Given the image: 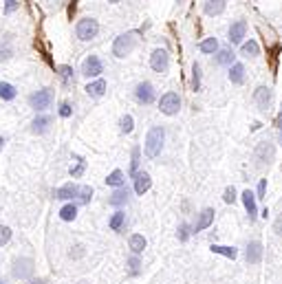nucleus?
<instances>
[{
  "mask_svg": "<svg viewBox=\"0 0 282 284\" xmlns=\"http://www.w3.org/2000/svg\"><path fill=\"white\" fill-rule=\"evenodd\" d=\"M165 143V128L163 126H152L146 135V143H143V152H146L148 159H157L163 150Z\"/></svg>",
  "mask_w": 282,
  "mask_h": 284,
  "instance_id": "1",
  "label": "nucleus"
},
{
  "mask_svg": "<svg viewBox=\"0 0 282 284\" xmlns=\"http://www.w3.org/2000/svg\"><path fill=\"white\" fill-rule=\"evenodd\" d=\"M275 159V143H273V139H260V141L256 143V148H254V163H256V167H269L273 163Z\"/></svg>",
  "mask_w": 282,
  "mask_h": 284,
  "instance_id": "2",
  "label": "nucleus"
},
{
  "mask_svg": "<svg viewBox=\"0 0 282 284\" xmlns=\"http://www.w3.org/2000/svg\"><path fill=\"white\" fill-rule=\"evenodd\" d=\"M137 42H139V38H137V33H135V31H128V33L117 35L115 42H112V55H115L117 60L128 58L130 53L135 51Z\"/></svg>",
  "mask_w": 282,
  "mask_h": 284,
  "instance_id": "3",
  "label": "nucleus"
},
{
  "mask_svg": "<svg viewBox=\"0 0 282 284\" xmlns=\"http://www.w3.org/2000/svg\"><path fill=\"white\" fill-rule=\"evenodd\" d=\"M251 99H254V104H256V108L260 112L271 110V106H273V88L271 86H265V84H260V86L254 90Z\"/></svg>",
  "mask_w": 282,
  "mask_h": 284,
  "instance_id": "4",
  "label": "nucleus"
},
{
  "mask_svg": "<svg viewBox=\"0 0 282 284\" xmlns=\"http://www.w3.org/2000/svg\"><path fill=\"white\" fill-rule=\"evenodd\" d=\"M159 110L163 115H167V117H175V115L181 110V97H179V93H175V90H167V93L161 95Z\"/></svg>",
  "mask_w": 282,
  "mask_h": 284,
  "instance_id": "5",
  "label": "nucleus"
},
{
  "mask_svg": "<svg viewBox=\"0 0 282 284\" xmlns=\"http://www.w3.org/2000/svg\"><path fill=\"white\" fill-rule=\"evenodd\" d=\"M75 33H77V38H80L82 42H88V40L97 38L99 22L95 20V18H82V20L77 22V27H75Z\"/></svg>",
  "mask_w": 282,
  "mask_h": 284,
  "instance_id": "6",
  "label": "nucleus"
},
{
  "mask_svg": "<svg viewBox=\"0 0 282 284\" xmlns=\"http://www.w3.org/2000/svg\"><path fill=\"white\" fill-rule=\"evenodd\" d=\"M245 38H247V20H234L230 29H227V40H230L232 46H241Z\"/></svg>",
  "mask_w": 282,
  "mask_h": 284,
  "instance_id": "7",
  "label": "nucleus"
},
{
  "mask_svg": "<svg viewBox=\"0 0 282 284\" xmlns=\"http://www.w3.org/2000/svg\"><path fill=\"white\" fill-rule=\"evenodd\" d=\"M150 69L159 75L167 73V69H170V55H167L165 49H154L152 51V55H150Z\"/></svg>",
  "mask_w": 282,
  "mask_h": 284,
  "instance_id": "8",
  "label": "nucleus"
},
{
  "mask_svg": "<svg viewBox=\"0 0 282 284\" xmlns=\"http://www.w3.org/2000/svg\"><path fill=\"white\" fill-rule=\"evenodd\" d=\"M135 99L143 106H150L154 99H157V93H154V86L150 82H139L135 88Z\"/></svg>",
  "mask_w": 282,
  "mask_h": 284,
  "instance_id": "9",
  "label": "nucleus"
},
{
  "mask_svg": "<svg viewBox=\"0 0 282 284\" xmlns=\"http://www.w3.org/2000/svg\"><path fill=\"white\" fill-rule=\"evenodd\" d=\"M53 101V90L51 88H42L38 90V93H33L31 97H29V104H31V108H35V110H44V108H49Z\"/></svg>",
  "mask_w": 282,
  "mask_h": 284,
  "instance_id": "10",
  "label": "nucleus"
},
{
  "mask_svg": "<svg viewBox=\"0 0 282 284\" xmlns=\"http://www.w3.org/2000/svg\"><path fill=\"white\" fill-rule=\"evenodd\" d=\"M104 73V64L97 55H88L86 60L82 62V75L84 77H99Z\"/></svg>",
  "mask_w": 282,
  "mask_h": 284,
  "instance_id": "11",
  "label": "nucleus"
},
{
  "mask_svg": "<svg viewBox=\"0 0 282 284\" xmlns=\"http://www.w3.org/2000/svg\"><path fill=\"white\" fill-rule=\"evenodd\" d=\"M262 243L260 240H251L247 245V249H245V260H247V264H260L262 262Z\"/></svg>",
  "mask_w": 282,
  "mask_h": 284,
  "instance_id": "12",
  "label": "nucleus"
},
{
  "mask_svg": "<svg viewBox=\"0 0 282 284\" xmlns=\"http://www.w3.org/2000/svg\"><path fill=\"white\" fill-rule=\"evenodd\" d=\"M227 77H230V82L234 84V86H243L245 80H247V69H245V64L236 62L234 66H230V73H227Z\"/></svg>",
  "mask_w": 282,
  "mask_h": 284,
  "instance_id": "13",
  "label": "nucleus"
},
{
  "mask_svg": "<svg viewBox=\"0 0 282 284\" xmlns=\"http://www.w3.org/2000/svg\"><path fill=\"white\" fill-rule=\"evenodd\" d=\"M243 205H245V209H247V216H249V222H254L258 218V207H256V194L251 190H245L243 192Z\"/></svg>",
  "mask_w": 282,
  "mask_h": 284,
  "instance_id": "14",
  "label": "nucleus"
},
{
  "mask_svg": "<svg viewBox=\"0 0 282 284\" xmlns=\"http://www.w3.org/2000/svg\"><path fill=\"white\" fill-rule=\"evenodd\" d=\"M51 126H53L51 115H38L31 124V132H35V135H44V132H49Z\"/></svg>",
  "mask_w": 282,
  "mask_h": 284,
  "instance_id": "15",
  "label": "nucleus"
},
{
  "mask_svg": "<svg viewBox=\"0 0 282 284\" xmlns=\"http://www.w3.org/2000/svg\"><path fill=\"white\" fill-rule=\"evenodd\" d=\"M212 222H214V209L212 207H205L199 214V220L194 222V227H192V229H194V234H199V232H203V229H207Z\"/></svg>",
  "mask_w": 282,
  "mask_h": 284,
  "instance_id": "16",
  "label": "nucleus"
},
{
  "mask_svg": "<svg viewBox=\"0 0 282 284\" xmlns=\"http://www.w3.org/2000/svg\"><path fill=\"white\" fill-rule=\"evenodd\" d=\"M214 62L218 64V66H234V64H236V53H234L232 46H227V49H220V51L214 55Z\"/></svg>",
  "mask_w": 282,
  "mask_h": 284,
  "instance_id": "17",
  "label": "nucleus"
},
{
  "mask_svg": "<svg viewBox=\"0 0 282 284\" xmlns=\"http://www.w3.org/2000/svg\"><path fill=\"white\" fill-rule=\"evenodd\" d=\"M128 198H130V190L124 185V187H117V190L112 192L110 198H108V203H110L112 207H122V205L128 203Z\"/></svg>",
  "mask_w": 282,
  "mask_h": 284,
  "instance_id": "18",
  "label": "nucleus"
},
{
  "mask_svg": "<svg viewBox=\"0 0 282 284\" xmlns=\"http://www.w3.org/2000/svg\"><path fill=\"white\" fill-rule=\"evenodd\" d=\"M225 9H227L225 0H207V3L203 5V14L209 16V18H212V16H220Z\"/></svg>",
  "mask_w": 282,
  "mask_h": 284,
  "instance_id": "19",
  "label": "nucleus"
},
{
  "mask_svg": "<svg viewBox=\"0 0 282 284\" xmlns=\"http://www.w3.org/2000/svg\"><path fill=\"white\" fill-rule=\"evenodd\" d=\"M241 55L249 58V60H256L258 55H260V44H258L254 38H249L247 42H243L241 44Z\"/></svg>",
  "mask_w": 282,
  "mask_h": 284,
  "instance_id": "20",
  "label": "nucleus"
},
{
  "mask_svg": "<svg viewBox=\"0 0 282 284\" xmlns=\"http://www.w3.org/2000/svg\"><path fill=\"white\" fill-rule=\"evenodd\" d=\"M75 196H80V187L75 183H67L55 190V198H60V201H69V198H75Z\"/></svg>",
  "mask_w": 282,
  "mask_h": 284,
  "instance_id": "21",
  "label": "nucleus"
},
{
  "mask_svg": "<svg viewBox=\"0 0 282 284\" xmlns=\"http://www.w3.org/2000/svg\"><path fill=\"white\" fill-rule=\"evenodd\" d=\"M150 185H152V179H150V174L148 172H139L135 177V192L139 196H143L146 192L150 190Z\"/></svg>",
  "mask_w": 282,
  "mask_h": 284,
  "instance_id": "22",
  "label": "nucleus"
},
{
  "mask_svg": "<svg viewBox=\"0 0 282 284\" xmlns=\"http://www.w3.org/2000/svg\"><path fill=\"white\" fill-rule=\"evenodd\" d=\"M84 90H86L88 97H95V99H97V97H101V95L106 93V80H101V77H99V80H95V82L88 84V86L84 88Z\"/></svg>",
  "mask_w": 282,
  "mask_h": 284,
  "instance_id": "23",
  "label": "nucleus"
},
{
  "mask_svg": "<svg viewBox=\"0 0 282 284\" xmlns=\"http://www.w3.org/2000/svg\"><path fill=\"white\" fill-rule=\"evenodd\" d=\"M199 51L205 53V55H216L220 51V44H218V38H205L199 44Z\"/></svg>",
  "mask_w": 282,
  "mask_h": 284,
  "instance_id": "24",
  "label": "nucleus"
},
{
  "mask_svg": "<svg viewBox=\"0 0 282 284\" xmlns=\"http://www.w3.org/2000/svg\"><path fill=\"white\" fill-rule=\"evenodd\" d=\"M146 245H148V243H146V238H143L141 234H133V236L128 238V247H130V251H133L135 256H139V253L146 249Z\"/></svg>",
  "mask_w": 282,
  "mask_h": 284,
  "instance_id": "25",
  "label": "nucleus"
},
{
  "mask_svg": "<svg viewBox=\"0 0 282 284\" xmlns=\"http://www.w3.org/2000/svg\"><path fill=\"white\" fill-rule=\"evenodd\" d=\"M31 271H33L31 260H18L16 269H14V275L16 277H29V275H31Z\"/></svg>",
  "mask_w": 282,
  "mask_h": 284,
  "instance_id": "26",
  "label": "nucleus"
},
{
  "mask_svg": "<svg viewBox=\"0 0 282 284\" xmlns=\"http://www.w3.org/2000/svg\"><path fill=\"white\" fill-rule=\"evenodd\" d=\"M58 73H60V77H62V82H64V86H71V84H75V71L71 69V66H67V64H62V66H58Z\"/></svg>",
  "mask_w": 282,
  "mask_h": 284,
  "instance_id": "27",
  "label": "nucleus"
},
{
  "mask_svg": "<svg viewBox=\"0 0 282 284\" xmlns=\"http://www.w3.org/2000/svg\"><path fill=\"white\" fill-rule=\"evenodd\" d=\"M106 185H110V187H124L126 185L124 172L122 170H112L110 174H108V179H106Z\"/></svg>",
  "mask_w": 282,
  "mask_h": 284,
  "instance_id": "28",
  "label": "nucleus"
},
{
  "mask_svg": "<svg viewBox=\"0 0 282 284\" xmlns=\"http://www.w3.org/2000/svg\"><path fill=\"white\" fill-rule=\"evenodd\" d=\"M16 95H18V90H16L14 84H9V82H0V97L7 99V101H11V99H16Z\"/></svg>",
  "mask_w": 282,
  "mask_h": 284,
  "instance_id": "29",
  "label": "nucleus"
},
{
  "mask_svg": "<svg viewBox=\"0 0 282 284\" xmlns=\"http://www.w3.org/2000/svg\"><path fill=\"white\" fill-rule=\"evenodd\" d=\"M212 251L218 253V256L230 258V260H234V258L238 256V249H236V247H225V245H212Z\"/></svg>",
  "mask_w": 282,
  "mask_h": 284,
  "instance_id": "30",
  "label": "nucleus"
},
{
  "mask_svg": "<svg viewBox=\"0 0 282 284\" xmlns=\"http://www.w3.org/2000/svg\"><path fill=\"white\" fill-rule=\"evenodd\" d=\"M75 216H77V205L75 203H69V205H64V207L60 209V218L67 220V222L75 220Z\"/></svg>",
  "mask_w": 282,
  "mask_h": 284,
  "instance_id": "31",
  "label": "nucleus"
},
{
  "mask_svg": "<svg viewBox=\"0 0 282 284\" xmlns=\"http://www.w3.org/2000/svg\"><path fill=\"white\" fill-rule=\"evenodd\" d=\"M139 163H141V148L135 146L133 148V161H130V177H137L139 174Z\"/></svg>",
  "mask_w": 282,
  "mask_h": 284,
  "instance_id": "32",
  "label": "nucleus"
},
{
  "mask_svg": "<svg viewBox=\"0 0 282 284\" xmlns=\"http://www.w3.org/2000/svg\"><path fill=\"white\" fill-rule=\"evenodd\" d=\"M201 64L199 62H194L192 64V80H190V86L192 90H201Z\"/></svg>",
  "mask_w": 282,
  "mask_h": 284,
  "instance_id": "33",
  "label": "nucleus"
},
{
  "mask_svg": "<svg viewBox=\"0 0 282 284\" xmlns=\"http://www.w3.org/2000/svg\"><path fill=\"white\" fill-rule=\"evenodd\" d=\"M124 222H126V214L124 211H115V214L110 216V220H108V225H110L112 232H119V229L124 227Z\"/></svg>",
  "mask_w": 282,
  "mask_h": 284,
  "instance_id": "34",
  "label": "nucleus"
},
{
  "mask_svg": "<svg viewBox=\"0 0 282 284\" xmlns=\"http://www.w3.org/2000/svg\"><path fill=\"white\" fill-rule=\"evenodd\" d=\"M135 128V119H133V115H124L122 117V122H119V130L124 132V135H130Z\"/></svg>",
  "mask_w": 282,
  "mask_h": 284,
  "instance_id": "35",
  "label": "nucleus"
},
{
  "mask_svg": "<svg viewBox=\"0 0 282 284\" xmlns=\"http://www.w3.org/2000/svg\"><path fill=\"white\" fill-rule=\"evenodd\" d=\"M128 271H130V275H139V271H141V260L135 253L128 258Z\"/></svg>",
  "mask_w": 282,
  "mask_h": 284,
  "instance_id": "36",
  "label": "nucleus"
},
{
  "mask_svg": "<svg viewBox=\"0 0 282 284\" xmlns=\"http://www.w3.org/2000/svg\"><path fill=\"white\" fill-rule=\"evenodd\" d=\"M190 234H194V229H192L190 225H179V232H177V236H179V240H181V243H185V240L190 238Z\"/></svg>",
  "mask_w": 282,
  "mask_h": 284,
  "instance_id": "37",
  "label": "nucleus"
},
{
  "mask_svg": "<svg viewBox=\"0 0 282 284\" xmlns=\"http://www.w3.org/2000/svg\"><path fill=\"white\" fill-rule=\"evenodd\" d=\"M84 170H86V161H84V159H77V165L71 167V177H73V179H80L82 174H84Z\"/></svg>",
  "mask_w": 282,
  "mask_h": 284,
  "instance_id": "38",
  "label": "nucleus"
},
{
  "mask_svg": "<svg viewBox=\"0 0 282 284\" xmlns=\"http://www.w3.org/2000/svg\"><path fill=\"white\" fill-rule=\"evenodd\" d=\"M91 196H93L91 185H82V187H80V201H82V203H88V201H91Z\"/></svg>",
  "mask_w": 282,
  "mask_h": 284,
  "instance_id": "39",
  "label": "nucleus"
},
{
  "mask_svg": "<svg viewBox=\"0 0 282 284\" xmlns=\"http://www.w3.org/2000/svg\"><path fill=\"white\" fill-rule=\"evenodd\" d=\"M9 240H11V229L5 227V225H0V245H7Z\"/></svg>",
  "mask_w": 282,
  "mask_h": 284,
  "instance_id": "40",
  "label": "nucleus"
},
{
  "mask_svg": "<svg viewBox=\"0 0 282 284\" xmlns=\"http://www.w3.org/2000/svg\"><path fill=\"white\" fill-rule=\"evenodd\" d=\"M275 130H278V143L282 146V106H280V112L275 115Z\"/></svg>",
  "mask_w": 282,
  "mask_h": 284,
  "instance_id": "41",
  "label": "nucleus"
},
{
  "mask_svg": "<svg viewBox=\"0 0 282 284\" xmlns=\"http://www.w3.org/2000/svg\"><path fill=\"white\" fill-rule=\"evenodd\" d=\"M223 201H225V203H234V201H236V190H234V187H225Z\"/></svg>",
  "mask_w": 282,
  "mask_h": 284,
  "instance_id": "42",
  "label": "nucleus"
},
{
  "mask_svg": "<svg viewBox=\"0 0 282 284\" xmlns=\"http://www.w3.org/2000/svg\"><path fill=\"white\" fill-rule=\"evenodd\" d=\"M20 7V3H18V0H5V14H14V11Z\"/></svg>",
  "mask_w": 282,
  "mask_h": 284,
  "instance_id": "43",
  "label": "nucleus"
},
{
  "mask_svg": "<svg viewBox=\"0 0 282 284\" xmlns=\"http://www.w3.org/2000/svg\"><path fill=\"white\" fill-rule=\"evenodd\" d=\"M71 115H73V108H71V104H67V101H64L62 106H60V117H64V119H69Z\"/></svg>",
  "mask_w": 282,
  "mask_h": 284,
  "instance_id": "44",
  "label": "nucleus"
},
{
  "mask_svg": "<svg viewBox=\"0 0 282 284\" xmlns=\"http://www.w3.org/2000/svg\"><path fill=\"white\" fill-rule=\"evenodd\" d=\"M265 192H267V179H260V183H258V190H256V196H258V198H265Z\"/></svg>",
  "mask_w": 282,
  "mask_h": 284,
  "instance_id": "45",
  "label": "nucleus"
},
{
  "mask_svg": "<svg viewBox=\"0 0 282 284\" xmlns=\"http://www.w3.org/2000/svg\"><path fill=\"white\" fill-rule=\"evenodd\" d=\"M71 256H75V258L84 256V247H82V245H77V247H75V251H71Z\"/></svg>",
  "mask_w": 282,
  "mask_h": 284,
  "instance_id": "46",
  "label": "nucleus"
},
{
  "mask_svg": "<svg viewBox=\"0 0 282 284\" xmlns=\"http://www.w3.org/2000/svg\"><path fill=\"white\" fill-rule=\"evenodd\" d=\"M273 232H275V234H282V216H280L278 220H275V225H273Z\"/></svg>",
  "mask_w": 282,
  "mask_h": 284,
  "instance_id": "47",
  "label": "nucleus"
},
{
  "mask_svg": "<svg viewBox=\"0 0 282 284\" xmlns=\"http://www.w3.org/2000/svg\"><path fill=\"white\" fill-rule=\"evenodd\" d=\"M108 3H112V5H115V3H122V0H108Z\"/></svg>",
  "mask_w": 282,
  "mask_h": 284,
  "instance_id": "48",
  "label": "nucleus"
},
{
  "mask_svg": "<svg viewBox=\"0 0 282 284\" xmlns=\"http://www.w3.org/2000/svg\"><path fill=\"white\" fill-rule=\"evenodd\" d=\"M3 143H5V139H3V137H0V148H3Z\"/></svg>",
  "mask_w": 282,
  "mask_h": 284,
  "instance_id": "49",
  "label": "nucleus"
},
{
  "mask_svg": "<svg viewBox=\"0 0 282 284\" xmlns=\"http://www.w3.org/2000/svg\"><path fill=\"white\" fill-rule=\"evenodd\" d=\"M177 3H183V0H177Z\"/></svg>",
  "mask_w": 282,
  "mask_h": 284,
  "instance_id": "50",
  "label": "nucleus"
},
{
  "mask_svg": "<svg viewBox=\"0 0 282 284\" xmlns=\"http://www.w3.org/2000/svg\"><path fill=\"white\" fill-rule=\"evenodd\" d=\"M0 284H3V282H0Z\"/></svg>",
  "mask_w": 282,
  "mask_h": 284,
  "instance_id": "51",
  "label": "nucleus"
}]
</instances>
